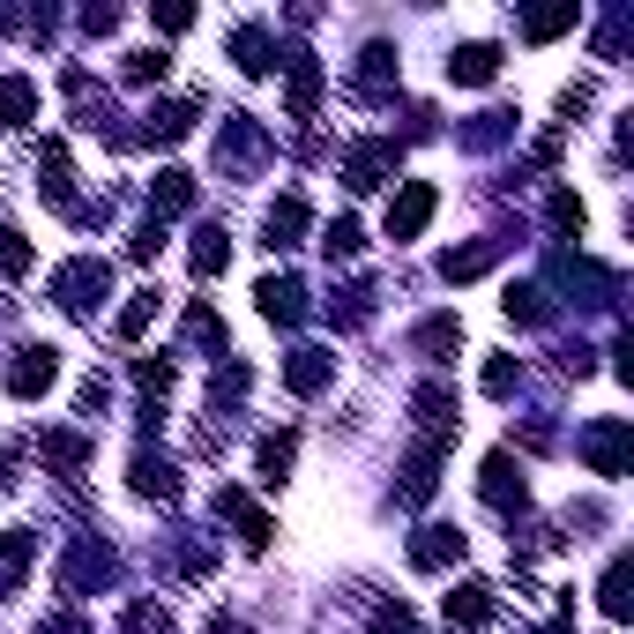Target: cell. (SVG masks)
I'll list each match as a JSON object with an SVG mask.
<instances>
[{
	"label": "cell",
	"instance_id": "ba28073f",
	"mask_svg": "<svg viewBox=\"0 0 634 634\" xmlns=\"http://www.w3.org/2000/svg\"><path fill=\"white\" fill-rule=\"evenodd\" d=\"M493 68H501V52H493V45H463V52L448 60V75H456V83H493Z\"/></svg>",
	"mask_w": 634,
	"mask_h": 634
},
{
	"label": "cell",
	"instance_id": "603a6c76",
	"mask_svg": "<svg viewBox=\"0 0 634 634\" xmlns=\"http://www.w3.org/2000/svg\"><path fill=\"white\" fill-rule=\"evenodd\" d=\"M165 75V52H127V83H157Z\"/></svg>",
	"mask_w": 634,
	"mask_h": 634
},
{
	"label": "cell",
	"instance_id": "7a4b0ae2",
	"mask_svg": "<svg viewBox=\"0 0 634 634\" xmlns=\"http://www.w3.org/2000/svg\"><path fill=\"white\" fill-rule=\"evenodd\" d=\"M425 216H433V187H425V179H411V187L388 202V239H419Z\"/></svg>",
	"mask_w": 634,
	"mask_h": 634
},
{
	"label": "cell",
	"instance_id": "ac0fdd59",
	"mask_svg": "<svg viewBox=\"0 0 634 634\" xmlns=\"http://www.w3.org/2000/svg\"><path fill=\"white\" fill-rule=\"evenodd\" d=\"M187 202H195V179L187 172H165L157 179V210H187Z\"/></svg>",
	"mask_w": 634,
	"mask_h": 634
},
{
	"label": "cell",
	"instance_id": "4fadbf2b",
	"mask_svg": "<svg viewBox=\"0 0 634 634\" xmlns=\"http://www.w3.org/2000/svg\"><path fill=\"white\" fill-rule=\"evenodd\" d=\"M292 433H269V441H261V448H254V470H261V478H269V485H277V478H284V470H292Z\"/></svg>",
	"mask_w": 634,
	"mask_h": 634
},
{
	"label": "cell",
	"instance_id": "2e32d148",
	"mask_svg": "<svg viewBox=\"0 0 634 634\" xmlns=\"http://www.w3.org/2000/svg\"><path fill=\"white\" fill-rule=\"evenodd\" d=\"M224 232H202V239H195V277H216V269H224Z\"/></svg>",
	"mask_w": 634,
	"mask_h": 634
},
{
	"label": "cell",
	"instance_id": "8992f818",
	"mask_svg": "<svg viewBox=\"0 0 634 634\" xmlns=\"http://www.w3.org/2000/svg\"><path fill=\"white\" fill-rule=\"evenodd\" d=\"M31 113H38V83L31 75H8L0 83V127H31Z\"/></svg>",
	"mask_w": 634,
	"mask_h": 634
},
{
	"label": "cell",
	"instance_id": "d4e9b609",
	"mask_svg": "<svg viewBox=\"0 0 634 634\" xmlns=\"http://www.w3.org/2000/svg\"><path fill=\"white\" fill-rule=\"evenodd\" d=\"M575 23V8H552V15H530V38H560Z\"/></svg>",
	"mask_w": 634,
	"mask_h": 634
},
{
	"label": "cell",
	"instance_id": "ffe728a7",
	"mask_svg": "<svg viewBox=\"0 0 634 634\" xmlns=\"http://www.w3.org/2000/svg\"><path fill=\"white\" fill-rule=\"evenodd\" d=\"M604 612L627 620V560H612V575H604Z\"/></svg>",
	"mask_w": 634,
	"mask_h": 634
},
{
	"label": "cell",
	"instance_id": "484cf974",
	"mask_svg": "<svg viewBox=\"0 0 634 634\" xmlns=\"http://www.w3.org/2000/svg\"><path fill=\"white\" fill-rule=\"evenodd\" d=\"M485 388H493V396H507V388H515V366H507V359H493V366H485Z\"/></svg>",
	"mask_w": 634,
	"mask_h": 634
},
{
	"label": "cell",
	"instance_id": "d6986e66",
	"mask_svg": "<svg viewBox=\"0 0 634 634\" xmlns=\"http://www.w3.org/2000/svg\"><path fill=\"white\" fill-rule=\"evenodd\" d=\"M321 254H329V261H351V254H359V224H329V232H321Z\"/></svg>",
	"mask_w": 634,
	"mask_h": 634
},
{
	"label": "cell",
	"instance_id": "9c48e42d",
	"mask_svg": "<svg viewBox=\"0 0 634 634\" xmlns=\"http://www.w3.org/2000/svg\"><path fill=\"white\" fill-rule=\"evenodd\" d=\"M187 127H195V105H150V127H142V134H150V142H179Z\"/></svg>",
	"mask_w": 634,
	"mask_h": 634
},
{
	"label": "cell",
	"instance_id": "5b68a950",
	"mask_svg": "<svg viewBox=\"0 0 634 634\" xmlns=\"http://www.w3.org/2000/svg\"><path fill=\"white\" fill-rule=\"evenodd\" d=\"M485 501L493 507H523V463H515V456H485Z\"/></svg>",
	"mask_w": 634,
	"mask_h": 634
},
{
	"label": "cell",
	"instance_id": "277c9868",
	"mask_svg": "<svg viewBox=\"0 0 634 634\" xmlns=\"http://www.w3.org/2000/svg\"><path fill=\"white\" fill-rule=\"evenodd\" d=\"M52 374H60V359L38 343V351H23V366L8 374V388H15V396H45V388H52Z\"/></svg>",
	"mask_w": 634,
	"mask_h": 634
},
{
	"label": "cell",
	"instance_id": "5bb4252c",
	"mask_svg": "<svg viewBox=\"0 0 634 634\" xmlns=\"http://www.w3.org/2000/svg\"><path fill=\"white\" fill-rule=\"evenodd\" d=\"M298 224H306V202H298V195H284V202L269 210V247H292Z\"/></svg>",
	"mask_w": 634,
	"mask_h": 634
},
{
	"label": "cell",
	"instance_id": "8fae6325",
	"mask_svg": "<svg viewBox=\"0 0 634 634\" xmlns=\"http://www.w3.org/2000/svg\"><path fill=\"white\" fill-rule=\"evenodd\" d=\"M419 567H441V560H463V530H425L419 545H411Z\"/></svg>",
	"mask_w": 634,
	"mask_h": 634
},
{
	"label": "cell",
	"instance_id": "6da1fadb",
	"mask_svg": "<svg viewBox=\"0 0 634 634\" xmlns=\"http://www.w3.org/2000/svg\"><path fill=\"white\" fill-rule=\"evenodd\" d=\"M105 284H113V277H105V261H68V269H60V284H52V292H60V306H68V314H97V306H105Z\"/></svg>",
	"mask_w": 634,
	"mask_h": 634
},
{
	"label": "cell",
	"instance_id": "44dd1931",
	"mask_svg": "<svg viewBox=\"0 0 634 634\" xmlns=\"http://www.w3.org/2000/svg\"><path fill=\"white\" fill-rule=\"evenodd\" d=\"M150 314H157V292H134V306L120 314V337H142V329H150Z\"/></svg>",
	"mask_w": 634,
	"mask_h": 634
},
{
	"label": "cell",
	"instance_id": "52a82bcc",
	"mask_svg": "<svg viewBox=\"0 0 634 634\" xmlns=\"http://www.w3.org/2000/svg\"><path fill=\"white\" fill-rule=\"evenodd\" d=\"M134 493H150V501H172V493H179V478H172L165 456H150V448L134 456Z\"/></svg>",
	"mask_w": 634,
	"mask_h": 634
},
{
	"label": "cell",
	"instance_id": "cb8c5ba5",
	"mask_svg": "<svg viewBox=\"0 0 634 634\" xmlns=\"http://www.w3.org/2000/svg\"><path fill=\"white\" fill-rule=\"evenodd\" d=\"M552 224H560V232H575V239H583V202H575V195H552Z\"/></svg>",
	"mask_w": 634,
	"mask_h": 634
},
{
	"label": "cell",
	"instance_id": "7c38bea8",
	"mask_svg": "<svg viewBox=\"0 0 634 634\" xmlns=\"http://www.w3.org/2000/svg\"><path fill=\"white\" fill-rule=\"evenodd\" d=\"M590 463L604 470V478H620V463H627V425H604L590 441Z\"/></svg>",
	"mask_w": 634,
	"mask_h": 634
},
{
	"label": "cell",
	"instance_id": "e0dca14e",
	"mask_svg": "<svg viewBox=\"0 0 634 634\" xmlns=\"http://www.w3.org/2000/svg\"><path fill=\"white\" fill-rule=\"evenodd\" d=\"M31 269V247H23V232H8L0 224V277H23Z\"/></svg>",
	"mask_w": 634,
	"mask_h": 634
},
{
	"label": "cell",
	"instance_id": "9a60e30c",
	"mask_svg": "<svg viewBox=\"0 0 634 634\" xmlns=\"http://www.w3.org/2000/svg\"><path fill=\"white\" fill-rule=\"evenodd\" d=\"M232 60H239L247 75H269V68H277V60H269V38H261V31H239V38H232Z\"/></svg>",
	"mask_w": 634,
	"mask_h": 634
},
{
	"label": "cell",
	"instance_id": "3957f363",
	"mask_svg": "<svg viewBox=\"0 0 634 634\" xmlns=\"http://www.w3.org/2000/svg\"><path fill=\"white\" fill-rule=\"evenodd\" d=\"M441 612H448V627H485V620H493V590H485V583H463V590H448Z\"/></svg>",
	"mask_w": 634,
	"mask_h": 634
},
{
	"label": "cell",
	"instance_id": "7402d4cb",
	"mask_svg": "<svg viewBox=\"0 0 634 634\" xmlns=\"http://www.w3.org/2000/svg\"><path fill=\"white\" fill-rule=\"evenodd\" d=\"M321 380H329L321 351H298V359H292V388H321Z\"/></svg>",
	"mask_w": 634,
	"mask_h": 634
},
{
	"label": "cell",
	"instance_id": "30bf717a",
	"mask_svg": "<svg viewBox=\"0 0 634 634\" xmlns=\"http://www.w3.org/2000/svg\"><path fill=\"white\" fill-rule=\"evenodd\" d=\"M254 298H261V314H269V321H298V284H292V277H269Z\"/></svg>",
	"mask_w": 634,
	"mask_h": 634
}]
</instances>
